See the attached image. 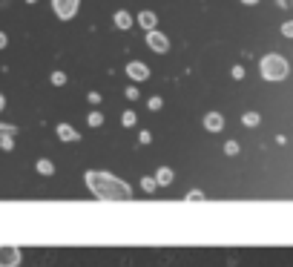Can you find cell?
Returning <instances> with one entry per match:
<instances>
[{
    "instance_id": "8992f818",
    "label": "cell",
    "mask_w": 293,
    "mask_h": 267,
    "mask_svg": "<svg viewBox=\"0 0 293 267\" xmlns=\"http://www.w3.org/2000/svg\"><path fill=\"white\" fill-rule=\"evenodd\" d=\"M127 75H130L132 80H146L150 78V69H146V64H141V60H132V64H127Z\"/></svg>"
},
{
    "instance_id": "f546056e",
    "label": "cell",
    "mask_w": 293,
    "mask_h": 267,
    "mask_svg": "<svg viewBox=\"0 0 293 267\" xmlns=\"http://www.w3.org/2000/svg\"><path fill=\"white\" fill-rule=\"evenodd\" d=\"M242 3H244V6H256L259 0H242Z\"/></svg>"
},
{
    "instance_id": "9c48e42d",
    "label": "cell",
    "mask_w": 293,
    "mask_h": 267,
    "mask_svg": "<svg viewBox=\"0 0 293 267\" xmlns=\"http://www.w3.org/2000/svg\"><path fill=\"white\" fill-rule=\"evenodd\" d=\"M132 23H135V20H132V15L127 12V9L115 12V26H118V29H132Z\"/></svg>"
},
{
    "instance_id": "5b68a950",
    "label": "cell",
    "mask_w": 293,
    "mask_h": 267,
    "mask_svg": "<svg viewBox=\"0 0 293 267\" xmlns=\"http://www.w3.org/2000/svg\"><path fill=\"white\" fill-rule=\"evenodd\" d=\"M146 46L153 52H158V55H164L170 49V40H167V35H161V32L155 29V32H146Z\"/></svg>"
},
{
    "instance_id": "7a4b0ae2",
    "label": "cell",
    "mask_w": 293,
    "mask_h": 267,
    "mask_svg": "<svg viewBox=\"0 0 293 267\" xmlns=\"http://www.w3.org/2000/svg\"><path fill=\"white\" fill-rule=\"evenodd\" d=\"M259 72H262L264 80H285L287 72H290V66H287V60L282 58V55L270 52V55H264V58L259 60Z\"/></svg>"
},
{
    "instance_id": "ffe728a7",
    "label": "cell",
    "mask_w": 293,
    "mask_h": 267,
    "mask_svg": "<svg viewBox=\"0 0 293 267\" xmlns=\"http://www.w3.org/2000/svg\"><path fill=\"white\" fill-rule=\"evenodd\" d=\"M0 150H15V138H0Z\"/></svg>"
},
{
    "instance_id": "7402d4cb",
    "label": "cell",
    "mask_w": 293,
    "mask_h": 267,
    "mask_svg": "<svg viewBox=\"0 0 293 267\" xmlns=\"http://www.w3.org/2000/svg\"><path fill=\"white\" fill-rule=\"evenodd\" d=\"M187 201H204V193H201V190H193V193H187Z\"/></svg>"
},
{
    "instance_id": "83f0119b",
    "label": "cell",
    "mask_w": 293,
    "mask_h": 267,
    "mask_svg": "<svg viewBox=\"0 0 293 267\" xmlns=\"http://www.w3.org/2000/svg\"><path fill=\"white\" fill-rule=\"evenodd\" d=\"M89 104H101V95H98V92H89Z\"/></svg>"
},
{
    "instance_id": "f1b7e54d",
    "label": "cell",
    "mask_w": 293,
    "mask_h": 267,
    "mask_svg": "<svg viewBox=\"0 0 293 267\" xmlns=\"http://www.w3.org/2000/svg\"><path fill=\"white\" fill-rule=\"evenodd\" d=\"M3 109H6V98H3V95H0V112H3Z\"/></svg>"
},
{
    "instance_id": "4316f807",
    "label": "cell",
    "mask_w": 293,
    "mask_h": 267,
    "mask_svg": "<svg viewBox=\"0 0 293 267\" xmlns=\"http://www.w3.org/2000/svg\"><path fill=\"white\" fill-rule=\"evenodd\" d=\"M9 46V37H6V32H0V49H6Z\"/></svg>"
},
{
    "instance_id": "e0dca14e",
    "label": "cell",
    "mask_w": 293,
    "mask_h": 267,
    "mask_svg": "<svg viewBox=\"0 0 293 267\" xmlns=\"http://www.w3.org/2000/svg\"><path fill=\"white\" fill-rule=\"evenodd\" d=\"M135 121H138L135 112H124V115H121V124H124V127H135Z\"/></svg>"
},
{
    "instance_id": "52a82bcc",
    "label": "cell",
    "mask_w": 293,
    "mask_h": 267,
    "mask_svg": "<svg viewBox=\"0 0 293 267\" xmlns=\"http://www.w3.org/2000/svg\"><path fill=\"white\" fill-rule=\"evenodd\" d=\"M204 130L207 132H221L224 130V115H221V112H207L204 115Z\"/></svg>"
},
{
    "instance_id": "ac0fdd59",
    "label": "cell",
    "mask_w": 293,
    "mask_h": 267,
    "mask_svg": "<svg viewBox=\"0 0 293 267\" xmlns=\"http://www.w3.org/2000/svg\"><path fill=\"white\" fill-rule=\"evenodd\" d=\"M146 107L153 109V112H158V109L164 107V101H161V98H158V95H153V98H150V101H146Z\"/></svg>"
},
{
    "instance_id": "9a60e30c",
    "label": "cell",
    "mask_w": 293,
    "mask_h": 267,
    "mask_svg": "<svg viewBox=\"0 0 293 267\" xmlns=\"http://www.w3.org/2000/svg\"><path fill=\"white\" fill-rule=\"evenodd\" d=\"M17 135V127L12 124H0V138H15Z\"/></svg>"
},
{
    "instance_id": "d4e9b609",
    "label": "cell",
    "mask_w": 293,
    "mask_h": 267,
    "mask_svg": "<svg viewBox=\"0 0 293 267\" xmlns=\"http://www.w3.org/2000/svg\"><path fill=\"white\" fill-rule=\"evenodd\" d=\"M124 95H127V98H130V101H138V89H135V87H130V89H124Z\"/></svg>"
},
{
    "instance_id": "44dd1931",
    "label": "cell",
    "mask_w": 293,
    "mask_h": 267,
    "mask_svg": "<svg viewBox=\"0 0 293 267\" xmlns=\"http://www.w3.org/2000/svg\"><path fill=\"white\" fill-rule=\"evenodd\" d=\"M230 75H233V80H244V66H233Z\"/></svg>"
},
{
    "instance_id": "cb8c5ba5",
    "label": "cell",
    "mask_w": 293,
    "mask_h": 267,
    "mask_svg": "<svg viewBox=\"0 0 293 267\" xmlns=\"http://www.w3.org/2000/svg\"><path fill=\"white\" fill-rule=\"evenodd\" d=\"M282 35H285V37H293V20H285V23H282Z\"/></svg>"
},
{
    "instance_id": "7c38bea8",
    "label": "cell",
    "mask_w": 293,
    "mask_h": 267,
    "mask_svg": "<svg viewBox=\"0 0 293 267\" xmlns=\"http://www.w3.org/2000/svg\"><path fill=\"white\" fill-rule=\"evenodd\" d=\"M35 170H37L40 175H52V173H55V164H52L49 158H40V161L35 164Z\"/></svg>"
},
{
    "instance_id": "4fadbf2b",
    "label": "cell",
    "mask_w": 293,
    "mask_h": 267,
    "mask_svg": "<svg viewBox=\"0 0 293 267\" xmlns=\"http://www.w3.org/2000/svg\"><path fill=\"white\" fill-rule=\"evenodd\" d=\"M242 124L244 127H259V124H262V115H259V112H244Z\"/></svg>"
},
{
    "instance_id": "603a6c76",
    "label": "cell",
    "mask_w": 293,
    "mask_h": 267,
    "mask_svg": "<svg viewBox=\"0 0 293 267\" xmlns=\"http://www.w3.org/2000/svg\"><path fill=\"white\" fill-rule=\"evenodd\" d=\"M224 152H227V155H239V144H236V141H227V144H224Z\"/></svg>"
},
{
    "instance_id": "2e32d148",
    "label": "cell",
    "mask_w": 293,
    "mask_h": 267,
    "mask_svg": "<svg viewBox=\"0 0 293 267\" xmlns=\"http://www.w3.org/2000/svg\"><path fill=\"white\" fill-rule=\"evenodd\" d=\"M87 124H89V127H101V124H103V115H101V112H89Z\"/></svg>"
},
{
    "instance_id": "d6986e66",
    "label": "cell",
    "mask_w": 293,
    "mask_h": 267,
    "mask_svg": "<svg viewBox=\"0 0 293 267\" xmlns=\"http://www.w3.org/2000/svg\"><path fill=\"white\" fill-rule=\"evenodd\" d=\"M52 84H55V87H64V84H66V72H60V69H58V72H52Z\"/></svg>"
},
{
    "instance_id": "1f68e13d",
    "label": "cell",
    "mask_w": 293,
    "mask_h": 267,
    "mask_svg": "<svg viewBox=\"0 0 293 267\" xmlns=\"http://www.w3.org/2000/svg\"><path fill=\"white\" fill-rule=\"evenodd\" d=\"M26 3H37V0H26Z\"/></svg>"
},
{
    "instance_id": "277c9868",
    "label": "cell",
    "mask_w": 293,
    "mask_h": 267,
    "mask_svg": "<svg viewBox=\"0 0 293 267\" xmlns=\"http://www.w3.org/2000/svg\"><path fill=\"white\" fill-rule=\"evenodd\" d=\"M20 247L15 244H0V267H17L20 264Z\"/></svg>"
},
{
    "instance_id": "6da1fadb",
    "label": "cell",
    "mask_w": 293,
    "mask_h": 267,
    "mask_svg": "<svg viewBox=\"0 0 293 267\" xmlns=\"http://www.w3.org/2000/svg\"><path fill=\"white\" fill-rule=\"evenodd\" d=\"M83 181H87V187L92 190L101 201H127V198H132L130 184H127V181H121L118 175H112V173H98V170H89V173L83 175Z\"/></svg>"
},
{
    "instance_id": "8fae6325",
    "label": "cell",
    "mask_w": 293,
    "mask_h": 267,
    "mask_svg": "<svg viewBox=\"0 0 293 267\" xmlns=\"http://www.w3.org/2000/svg\"><path fill=\"white\" fill-rule=\"evenodd\" d=\"M173 178H176V175H173V170H170V167H161V170L155 173V181H158V187H170V184H173Z\"/></svg>"
},
{
    "instance_id": "3957f363",
    "label": "cell",
    "mask_w": 293,
    "mask_h": 267,
    "mask_svg": "<svg viewBox=\"0 0 293 267\" xmlns=\"http://www.w3.org/2000/svg\"><path fill=\"white\" fill-rule=\"evenodd\" d=\"M78 6H81V0H52V12L58 15V20H72Z\"/></svg>"
},
{
    "instance_id": "30bf717a",
    "label": "cell",
    "mask_w": 293,
    "mask_h": 267,
    "mask_svg": "<svg viewBox=\"0 0 293 267\" xmlns=\"http://www.w3.org/2000/svg\"><path fill=\"white\" fill-rule=\"evenodd\" d=\"M55 132H58L60 141H78V138H81L72 127H69V124H58V130H55Z\"/></svg>"
},
{
    "instance_id": "484cf974",
    "label": "cell",
    "mask_w": 293,
    "mask_h": 267,
    "mask_svg": "<svg viewBox=\"0 0 293 267\" xmlns=\"http://www.w3.org/2000/svg\"><path fill=\"white\" fill-rule=\"evenodd\" d=\"M138 141H141V144H150V141H153V132H150V130H144V132L138 135Z\"/></svg>"
},
{
    "instance_id": "ba28073f",
    "label": "cell",
    "mask_w": 293,
    "mask_h": 267,
    "mask_svg": "<svg viewBox=\"0 0 293 267\" xmlns=\"http://www.w3.org/2000/svg\"><path fill=\"white\" fill-rule=\"evenodd\" d=\"M135 20H138L146 32H155V26H158V15H155V12H150V9H146V12H141Z\"/></svg>"
},
{
    "instance_id": "5bb4252c",
    "label": "cell",
    "mask_w": 293,
    "mask_h": 267,
    "mask_svg": "<svg viewBox=\"0 0 293 267\" xmlns=\"http://www.w3.org/2000/svg\"><path fill=\"white\" fill-rule=\"evenodd\" d=\"M141 187H144V193H153V190L158 187V181H155V175H144V178H141Z\"/></svg>"
},
{
    "instance_id": "4dcf8cb0",
    "label": "cell",
    "mask_w": 293,
    "mask_h": 267,
    "mask_svg": "<svg viewBox=\"0 0 293 267\" xmlns=\"http://www.w3.org/2000/svg\"><path fill=\"white\" fill-rule=\"evenodd\" d=\"M279 6H282V9H287V6H290V0H279Z\"/></svg>"
}]
</instances>
